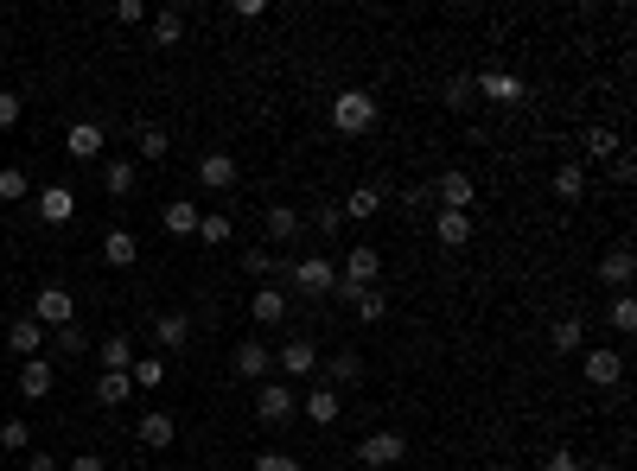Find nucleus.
Segmentation results:
<instances>
[{"label":"nucleus","mask_w":637,"mask_h":471,"mask_svg":"<svg viewBox=\"0 0 637 471\" xmlns=\"http://www.w3.org/2000/svg\"><path fill=\"white\" fill-rule=\"evenodd\" d=\"M376 115H383V102H376L370 90H338V96H332V128L344 134V141L370 134V128H376Z\"/></svg>","instance_id":"nucleus-1"},{"label":"nucleus","mask_w":637,"mask_h":471,"mask_svg":"<svg viewBox=\"0 0 637 471\" xmlns=\"http://www.w3.org/2000/svg\"><path fill=\"white\" fill-rule=\"evenodd\" d=\"M287 287L306 293V300H325V293H338V261H332V255H300V261H287Z\"/></svg>","instance_id":"nucleus-2"},{"label":"nucleus","mask_w":637,"mask_h":471,"mask_svg":"<svg viewBox=\"0 0 637 471\" xmlns=\"http://www.w3.org/2000/svg\"><path fill=\"white\" fill-rule=\"evenodd\" d=\"M402 459H408V440H402L395 427H376L370 440L357 446V465H364V471H395Z\"/></svg>","instance_id":"nucleus-3"},{"label":"nucleus","mask_w":637,"mask_h":471,"mask_svg":"<svg viewBox=\"0 0 637 471\" xmlns=\"http://www.w3.org/2000/svg\"><path fill=\"white\" fill-rule=\"evenodd\" d=\"M338 287H383V249H370V242H357V249H344Z\"/></svg>","instance_id":"nucleus-4"},{"label":"nucleus","mask_w":637,"mask_h":471,"mask_svg":"<svg viewBox=\"0 0 637 471\" xmlns=\"http://www.w3.org/2000/svg\"><path fill=\"white\" fill-rule=\"evenodd\" d=\"M294 414H300L294 382H262V395H255V421H262V427H287Z\"/></svg>","instance_id":"nucleus-5"},{"label":"nucleus","mask_w":637,"mask_h":471,"mask_svg":"<svg viewBox=\"0 0 637 471\" xmlns=\"http://www.w3.org/2000/svg\"><path fill=\"white\" fill-rule=\"evenodd\" d=\"M274 370H281V382H306V376H319V344H313V338H287L281 351H274Z\"/></svg>","instance_id":"nucleus-6"},{"label":"nucleus","mask_w":637,"mask_h":471,"mask_svg":"<svg viewBox=\"0 0 637 471\" xmlns=\"http://www.w3.org/2000/svg\"><path fill=\"white\" fill-rule=\"evenodd\" d=\"M472 198H478V185H472V172H459V166H446L440 179H434V204L440 211H472Z\"/></svg>","instance_id":"nucleus-7"},{"label":"nucleus","mask_w":637,"mask_h":471,"mask_svg":"<svg viewBox=\"0 0 637 471\" xmlns=\"http://www.w3.org/2000/svg\"><path fill=\"white\" fill-rule=\"evenodd\" d=\"M32 319H39L45 331H58V325L77 319V300H71L64 287H39V300H32Z\"/></svg>","instance_id":"nucleus-8"},{"label":"nucleus","mask_w":637,"mask_h":471,"mask_svg":"<svg viewBox=\"0 0 637 471\" xmlns=\"http://www.w3.org/2000/svg\"><path fill=\"white\" fill-rule=\"evenodd\" d=\"M580 376H587L593 389H618V382H625V357L618 351H587L580 357Z\"/></svg>","instance_id":"nucleus-9"},{"label":"nucleus","mask_w":637,"mask_h":471,"mask_svg":"<svg viewBox=\"0 0 637 471\" xmlns=\"http://www.w3.org/2000/svg\"><path fill=\"white\" fill-rule=\"evenodd\" d=\"M71 217H77V191H71V185H45V191H39V223L64 230Z\"/></svg>","instance_id":"nucleus-10"},{"label":"nucleus","mask_w":637,"mask_h":471,"mask_svg":"<svg viewBox=\"0 0 637 471\" xmlns=\"http://www.w3.org/2000/svg\"><path fill=\"white\" fill-rule=\"evenodd\" d=\"M7 351L13 357H45V325L32 319V312H20V319L7 325Z\"/></svg>","instance_id":"nucleus-11"},{"label":"nucleus","mask_w":637,"mask_h":471,"mask_svg":"<svg viewBox=\"0 0 637 471\" xmlns=\"http://www.w3.org/2000/svg\"><path fill=\"white\" fill-rule=\"evenodd\" d=\"M338 300L351 306V312H357V319H364V325H376V319H383V312H389V287H338Z\"/></svg>","instance_id":"nucleus-12"},{"label":"nucleus","mask_w":637,"mask_h":471,"mask_svg":"<svg viewBox=\"0 0 637 471\" xmlns=\"http://www.w3.org/2000/svg\"><path fill=\"white\" fill-rule=\"evenodd\" d=\"M472 90L485 96V102H497V109H516V102H523V83H516L510 71H485V77H472Z\"/></svg>","instance_id":"nucleus-13"},{"label":"nucleus","mask_w":637,"mask_h":471,"mask_svg":"<svg viewBox=\"0 0 637 471\" xmlns=\"http://www.w3.org/2000/svg\"><path fill=\"white\" fill-rule=\"evenodd\" d=\"M230 370L243 376V382H262L274 370V351H268V344H255V338H243V344H236V357H230Z\"/></svg>","instance_id":"nucleus-14"},{"label":"nucleus","mask_w":637,"mask_h":471,"mask_svg":"<svg viewBox=\"0 0 637 471\" xmlns=\"http://www.w3.org/2000/svg\"><path fill=\"white\" fill-rule=\"evenodd\" d=\"M134 440H141L147 452H166L172 440H179V427H172V414H166V408H147V414H141V427H134Z\"/></svg>","instance_id":"nucleus-15"},{"label":"nucleus","mask_w":637,"mask_h":471,"mask_svg":"<svg viewBox=\"0 0 637 471\" xmlns=\"http://www.w3.org/2000/svg\"><path fill=\"white\" fill-rule=\"evenodd\" d=\"M51 389H58V370H51V357H26V363H20V395H26V401H45Z\"/></svg>","instance_id":"nucleus-16"},{"label":"nucleus","mask_w":637,"mask_h":471,"mask_svg":"<svg viewBox=\"0 0 637 471\" xmlns=\"http://www.w3.org/2000/svg\"><path fill=\"white\" fill-rule=\"evenodd\" d=\"M631 274H637V255L625 249V242L599 255V281H606V287H618V293H625V287H631Z\"/></svg>","instance_id":"nucleus-17"},{"label":"nucleus","mask_w":637,"mask_h":471,"mask_svg":"<svg viewBox=\"0 0 637 471\" xmlns=\"http://www.w3.org/2000/svg\"><path fill=\"white\" fill-rule=\"evenodd\" d=\"M236 172H243V166H236V153H204V160H198L204 191H230V185H236Z\"/></svg>","instance_id":"nucleus-18"},{"label":"nucleus","mask_w":637,"mask_h":471,"mask_svg":"<svg viewBox=\"0 0 637 471\" xmlns=\"http://www.w3.org/2000/svg\"><path fill=\"white\" fill-rule=\"evenodd\" d=\"M300 414H306V421H313V427H332L338 414H344V395H338V389H325V382H319V389L300 401Z\"/></svg>","instance_id":"nucleus-19"},{"label":"nucleus","mask_w":637,"mask_h":471,"mask_svg":"<svg viewBox=\"0 0 637 471\" xmlns=\"http://www.w3.org/2000/svg\"><path fill=\"white\" fill-rule=\"evenodd\" d=\"M434 236H440V249H466L472 242V211H434Z\"/></svg>","instance_id":"nucleus-20"},{"label":"nucleus","mask_w":637,"mask_h":471,"mask_svg":"<svg viewBox=\"0 0 637 471\" xmlns=\"http://www.w3.org/2000/svg\"><path fill=\"white\" fill-rule=\"evenodd\" d=\"M102 141H109V134H102L96 121H77V128L64 134V153H71V160H102Z\"/></svg>","instance_id":"nucleus-21"},{"label":"nucleus","mask_w":637,"mask_h":471,"mask_svg":"<svg viewBox=\"0 0 637 471\" xmlns=\"http://www.w3.org/2000/svg\"><path fill=\"white\" fill-rule=\"evenodd\" d=\"M249 319H255V325H281V319H287V287H255Z\"/></svg>","instance_id":"nucleus-22"},{"label":"nucleus","mask_w":637,"mask_h":471,"mask_svg":"<svg viewBox=\"0 0 637 471\" xmlns=\"http://www.w3.org/2000/svg\"><path fill=\"white\" fill-rule=\"evenodd\" d=\"M243 274H255L262 287H281V281H287V261L268 255V249H243Z\"/></svg>","instance_id":"nucleus-23"},{"label":"nucleus","mask_w":637,"mask_h":471,"mask_svg":"<svg viewBox=\"0 0 637 471\" xmlns=\"http://www.w3.org/2000/svg\"><path fill=\"white\" fill-rule=\"evenodd\" d=\"M319 370H325V389H351V382L364 376V357H357V351H338V357H325Z\"/></svg>","instance_id":"nucleus-24"},{"label":"nucleus","mask_w":637,"mask_h":471,"mask_svg":"<svg viewBox=\"0 0 637 471\" xmlns=\"http://www.w3.org/2000/svg\"><path fill=\"white\" fill-rule=\"evenodd\" d=\"M102 261H109V268H134V261H141L134 230H109V236H102Z\"/></svg>","instance_id":"nucleus-25"},{"label":"nucleus","mask_w":637,"mask_h":471,"mask_svg":"<svg viewBox=\"0 0 637 471\" xmlns=\"http://www.w3.org/2000/svg\"><path fill=\"white\" fill-rule=\"evenodd\" d=\"M198 217H204V211H198L192 198H172L166 211H160V223H166V236H198Z\"/></svg>","instance_id":"nucleus-26"},{"label":"nucleus","mask_w":637,"mask_h":471,"mask_svg":"<svg viewBox=\"0 0 637 471\" xmlns=\"http://www.w3.org/2000/svg\"><path fill=\"white\" fill-rule=\"evenodd\" d=\"M153 338H160L166 351H185V338H192V312H160V319H153Z\"/></svg>","instance_id":"nucleus-27"},{"label":"nucleus","mask_w":637,"mask_h":471,"mask_svg":"<svg viewBox=\"0 0 637 471\" xmlns=\"http://www.w3.org/2000/svg\"><path fill=\"white\" fill-rule=\"evenodd\" d=\"M338 211H344V223H370L376 211H383V191H376V185H357L351 198L338 204Z\"/></svg>","instance_id":"nucleus-28"},{"label":"nucleus","mask_w":637,"mask_h":471,"mask_svg":"<svg viewBox=\"0 0 637 471\" xmlns=\"http://www.w3.org/2000/svg\"><path fill=\"white\" fill-rule=\"evenodd\" d=\"M96 363H102V370H115V376H128V370H134V338H122V331H115V338H102Z\"/></svg>","instance_id":"nucleus-29"},{"label":"nucleus","mask_w":637,"mask_h":471,"mask_svg":"<svg viewBox=\"0 0 637 471\" xmlns=\"http://www.w3.org/2000/svg\"><path fill=\"white\" fill-rule=\"evenodd\" d=\"M134 185H141V166H134V160H109V166H102V191H109V198H128Z\"/></svg>","instance_id":"nucleus-30"},{"label":"nucleus","mask_w":637,"mask_h":471,"mask_svg":"<svg viewBox=\"0 0 637 471\" xmlns=\"http://www.w3.org/2000/svg\"><path fill=\"white\" fill-rule=\"evenodd\" d=\"M268 242H294L300 236V211H294V204H268Z\"/></svg>","instance_id":"nucleus-31"},{"label":"nucleus","mask_w":637,"mask_h":471,"mask_svg":"<svg viewBox=\"0 0 637 471\" xmlns=\"http://www.w3.org/2000/svg\"><path fill=\"white\" fill-rule=\"evenodd\" d=\"M580 338H587V325H580L574 312H561V319L548 325V351H580Z\"/></svg>","instance_id":"nucleus-32"},{"label":"nucleus","mask_w":637,"mask_h":471,"mask_svg":"<svg viewBox=\"0 0 637 471\" xmlns=\"http://www.w3.org/2000/svg\"><path fill=\"white\" fill-rule=\"evenodd\" d=\"M134 153H141V160H166V128L160 121H134Z\"/></svg>","instance_id":"nucleus-33"},{"label":"nucleus","mask_w":637,"mask_h":471,"mask_svg":"<svg viewBox=\"0 0 637 471\" xmlns=\"http://www.w3.org/2000/svg\"><path fill=\"white\" fill-rule=\"evenodd\" d=\"M555 198H561V204H580V198H587V166H561V172H555Z\"/></svg>","instance_id":"nucleus-34"},{"label":"nucleus","mask_w":637,"mask_h":471,"mask_svg":"<svg viewBox=\"0 0 637 471\" xmlns=\"http://www.w3.org/2000/svg\"><path fill=\"white\" fill-rule=\"evenodd\" d=\"M179 39H185V13L179 7L153 13V45H179Z\"/></svg>","instance_id":"nucleus-35"},{"label":"nucleus","mask_w":637,"mask_h":471,"mask_svg":"<svg viewBox=\"0 0 637 471\" xmlns=\"http://www.w3.org/2000/svg\"><path fill=\"white\" fill-rule=\"evenodd\" d=\"M20 198H32L26 166H0V204H20Z\"/></svg>","instance_id":"nucleus-36"},{"label":"nucleus","mask_w":637,"mask_h":471,"mask_svg":"<svg viewBox=\"0 0 637 471\" xmlns=\"http://www.w3.org/2000/svg\"><path fill=\"white\" fill-rule=\"evenodd\" d=\"M134 395V382L128 376H115V370H102V382H96V401L102 408H122V401Z\"/></svg>","instance_id":"nucleus-37"},{"label":"nucleus","mask_w":637,"mask_h":471,"mask_svg":"<svg viewBox=\"0 0 637 471\" xmlns=\"http://www.w3.org/2000/svg\"><path fill=\"white\" fill-rule=\"evenodd\" d=\"M128 382H134V389H160V382H166V363L160 357H134V370H128Z\"/></svg>","instance_id":"nucleus-38"},{"label":"nucleus","mask_w":637,"mask_h":471,"mask_svg":"<svg viewBox=\"0 0 637 471\" xmlns=\"http://www.w3.org/2000/svg\"><path fill=\"white\" fill-rule=\"evenodd\" d=\"M230 230H236V223L223 217V211H211V217H198V242H204V249H223V242H230Z\"/></svg>","instance_id":"nucleus-39"},{"label":"nucleus","mask_w":637,"mask_h":471,"mask_svg":"<svg viewBox=\"0 0 637 471\" xmlns=\"http://www.w3.org/2000/svg\"><path fill=\"white\" fill-rule=\"evenodd\" d=\"M472 96H478L472 77H446V83H440V102H446V109H459V115L472 109Z\"/></svg>","instance_id":"nucleus-40"},{"label":"nucleus","mask_w":637,"mask_h":471,"mask_svg":"<svg viewBox=\"0 0 637 471\" xmlns=\"http://www.w3.org/2000/svg\"><path fill=\"white\" fill-rule=\"evenodd\" d=\"M51 344H58V351L64 357H83V351H90V338H83V325L71 319V325H58V331H51Z\"/></svg>","instance_id":"nucleus-41"},{"label":"nucleus","mask_w":637,"mask_h":471,"mask_svg":"<svg viewBox=\"0 0 637 471\" xmlns=\"http://www.w3.org/2000/svg\"><path fill=\"white\" fill-rule=\"evenodd\" d=\"M587 153H593V160H618L625 147H618V134H612V128H587Z\"/></svg>","instance_id":"nucleus-42"},{"label":"nucleus","mask_w":637,"mask_h":471,"mask_svg":"<svg viewBox=\"0 0 637 471\" xmlns=\"http://www.w3.org/2000/svg\"><path fill=\"white\" fill-rule=\"evenodd\" d=\"M606 319H612L618 331H637V300H631V293H612V306H606Z\"/></svg>","instance_id":"nucleus-43"},{"label":"nucleus","mask_w":637,"mask_h":471,"mask_svg":"<svg viewBox=\"0 0 637 471\" xmlns=\"http://www.w3.org/2000/svg\"><path fill=\"white\" fill-rule=\"evenodd\" d=\"M0 446H7V452H32V427L26 421H7V427H0Z\"/></svg>","instance_id":"nucleus-44"},{"label":"nucleus","mask_w":637,"mask_h":471,"mask_svg":"<svg viewBox=\"0 0 637 471\" xmlns=\"http://www.w3.org/2000/svg\"><path fill=\"white\" fill-rule=\"evenodd\" d=\"M255 471H306L294 452H255Z\"/></svg>","instance_id":"nucleus-45"},{"label":"nucleus","mask_w":637,"mask_h":471,"mask_svg":"<svg viewBox=\"0 0 637 471\" xmlns=\"http://www.w3.org/2000/svg\"><path fill=\"white\" fill-rule=\"evenodd\" d=\"M20 115H26V102L13 90H0V128H20Z\"/></svg>","instance_id":"nucleus-46"},{"label":"nucleus","mask_w":637,"mask_h":471,"mask_svg":"<svg viewBox=\"0 0 637 471\" xmlns=\"http://www.w3.org/2000/svg\"><path fill=\"white\" fill-rule=\"evenodd\" d=\"M313 223H319V236H338V230H344V211H338V204H319Z\"/></svg>","instance_id":"nucleus-47"},{"label":"nucleus","mask_w":637,"mask_h":471,"mask_svg":"<svg viewBox=\"0 0 637 471\" xmlns=\"http://www.w3.org/2000/svg\"><path fill=\"white\" fill-rule=\"evenodd\" d=\"M141 20H147L141 0H115V26H141Z\"/></svg>","instance_id":"nucleus-48"},{"label":"nucleus","mask_w":637,"mask_h":471,"mask_svg":"<svg viewBox=\"0 0 637 471\" xmlns=\"http://www.w3.org/2000/svg\"><path fill=\"white\" fill-rule=\"evenodd\" d=\"M230 13H236V20H262L268 0H230Z\"/></svg>","instance_id":"nucleus-49"},{"label":"nucleus","mask_w":637,"mask_h":471,"mask_svg":"<svg viewBox=\"0 0 637 471\" xmlns=\"http://www.w3.org/2000/svg\"><path fill=\"white\" fill-rule=\"evenodd\" d=\"M26 471H58V459L51 452H26Z\"/></svg>","instance_id":"nucleus-50"},{"label":"nucleus","mask_w":637,"mask_h":471,"mask_svg":"<svg viewBox=\"0 0 637 471\" xmlns=\"http://www.w3.org/2000/svg\"><path fill=\"white\" fill-rule=\"evenodd\" d=\"M64 471H109V465H102L96 452H83V459H71V465H64Z\"/></svg>","instance_id":"nucleus-51"},{"label":"nucleus","mask_w":637,"mask_h":471,"mask_svg":"<svg viewBox=\"0 0 637 471\" xmlns=\"http://www.w3.org/2000/svg\"><path fill=\"white\" fill-rule=\"evenodd\" d=\"M542 471H580V459H567V452H555V459H548Z\"/></svg>","instance_id":"nucleus-52"},{"label":"nucleus","mask_w":637,"mask_h":471,"mask_svg":"<svg viewBox=\"0 0 637 471\" xmlns=\"http://www.w3.org/2000/svg\"><path fill=\"white\" fill-rule=\"evenodd\" d=\"M223 471H243V465H223Z\"/></svg>","instance_id":"nucleus-53"}]
</instances>
